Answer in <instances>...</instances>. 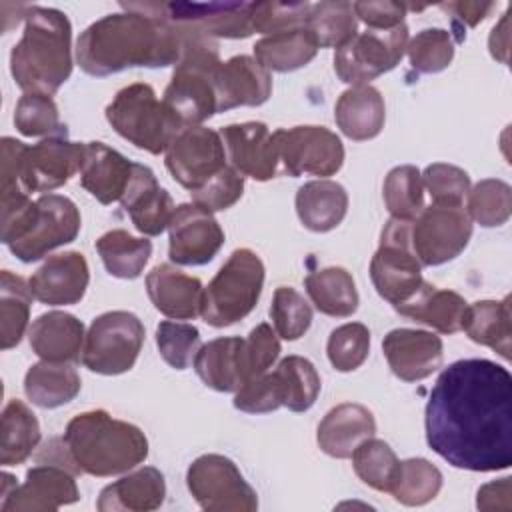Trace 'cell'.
Segmentation results:
<instances>
[{"label": "cell", "instance_id": "484cf974", "mask_svg": "<svg viewBox=\"0 0 512 512\" xmlns=\"http://www.w3.org/2000/svg\"><path fill=\"white\" fill-rule=\"evenodd\" d=\"M146 292L154 308L166 318L192 320L200 314L202 282L172 264H158L146 274Z\"/></svg>", "mask_w": 512, "mask_h": 512}, {"label": "cell", "instance_id": "d590c367", "mask_svg": "<svg viewBox=\"0 0 512 512\" xmlns=\"http://www.w3.org/2000/svg\"><path fill=\"white\" fill-rule=\"evenodd\" d=\"M306 294L316 310L332 318H348L358 310V290L352 274L342 266H326L304 278Z\"/></svg>", "mask_w": 512, "mask_h": 512}, {"label": "cell", "instance_id": "7bdbcfd3", "mask_svg": "<svg viewBox=\"0 0 512 512\" xmlns=\"http://www.w3.org/2000/svg\"><path fill=\"white\" fill-rule=\"evenodd\" d=\"M350 458H352L356 476L366 486L378 492H390L398 476L400 460L388 442L370 436L354 448Z\"/></svg>", "mask_w": 512, "mask_h": 512}, {"label": "cell", "instance_id": "c3c4849f", "mask_svg": "<svg viewBox=\"0 0 512 512\" xmlns=\"http://www.w3.org/2000/svg\"><path fill=\"white\" fill-rule=\"evenodd\" d=\"M406 54L410 66L420 74H436L450 66L454 58L452 34L444 28H424L408 40Z\"/></svg>", "mask_w": 512, "mask_h": 512}, {"label": "cell", "instance_id": "603a6c76", "mask_svg": "<svg viewBox=\"0 0 512 512\" xmlns=\"http://www.w3.org/2000/svg\"><path fill=\"white\" fill-rule=\"evenodd\" d=\"M214 92L216 112L238 106H260L272 94V78L252 56L238 54L220 62L216 68Z\"/></svg>", "mask_w": 512, "mask_h": 512}, {"label": "cell", "instance_id": "ffe728a7", "mask_svg": "<svg viewBox=\"0 0 512 512\" xmlns=\"http://www.w3.org/2000/svg\"><path fill=\"white\" fill-rule=\"evenodd\" d=\"M230 166L244 178L266 182L278 174V154L264 122H238L220 128Z\"/></svg>", "mask_w": 512, "mask_h": 512}, {"label": "cell", "instance_id": "836d02e7", "mask_svg": "<svg viewBox=\"0 0 512 512\" xmlns=\"http://www.w3.org/2000/svg\"><path fill=\"white\" fill-rule=\"evenodd\" d=\"M80 376L70 362H36L24 376L28 400L40 408H58L72 402L80 392Z\"/></svg>", "mask_w": 512, "mask_h": 512}, {"label": "cell", "instance_id": "ee69618b", "mask_svg": "<svg viewBox=\"0 0 512 512\" xmlns=\"http://www.w3.org/2000/svg\"><path fill=\"white\" fill-rule=\"evenodd\" d=\"M382 196L392 218L414 222V218L424 208V186L420 170L412 164L394 166L384 178Z\"/></svg>", "mask_w": 512, "mask_h": 512}, {"label": "cell", "instance_id": "74e56055", "mask_svg": "<svg viewBox=\"0 0 512 512\" xmlns=\"http://www.w3.org/2000/svg\"><path fill=\"white\" fill-rule=\"evenodd\" d=\"M40 442V424L36 414L18 398L10 400L2 410L0 424V464H22Z\"/></svg>", "mask_w": 512, "mask_h": 512}, {"label": "cell", "instance_id": "f6af8a7d", "mask_svg": "<svg viewBox=\"0 0 512 512\" xmlns=\"http://www.w3.org/2000/svg\"><path fill=\"white\" fill-rule=\"evenodd\" d=\"M440 488L442 472L432 462L426 458H408L400 462L390 494L404 506H424L438 496Z\"/></svg>", "mask_w": 512, "mask_h": 512}, {"label": "cell", "instance_id": "e0dca14e", "mask_svg": "<svg viewBox=\"0 0 512 512\" xmlns=\"http://www.w3.org/2000/svg\"><path fill=\"white\" fill-rule=\"evenodd\" d=\"M80 224V210L70 198L42 194L36 200V214L30 230L8 248L22 262H36L54 248L70 244L78 236Z\"/></svg>", "mask_w": 512, "mask_h": 512}, {"label": "cell", "instance_id": "6f0895ef", "mask_svg": "<svg viewBox=\"0 0 512 512\" xmlns=\"http://www.w3.org/2000/svg\"><path fill=\"white\" fill-rule=\"evenodd\" d=\"M282 406L280 386L274 372L246 380L234 394V408L246 414H266Z\"/></svg>", "mask_w": 512, "mask_h": 512}, {"label": "cell", "instance_id": "3957f363", "mask_svg": "<svg viewBox=\"0 0 512 512\" xmlns=\"http://www.w3.org/2000/svg\"><path fill=\"white\" fill-rule=\"evenodd\" d=\"M72 26L64 12L28 6L22 38L10 52V74L20 90L52 96L72 74Z\"/></svg>", "mask_w": 512, "mask_h": 512}, {"label": "cell", "instance_id": "d6986e66", "mask_svg": "<svg viewBox=\"0 0 512 512\" xmlns=\"http://www.w3.org/2000/svg\"><path fill=\"white\" fill-rule=\"evenodd\" d=\"M224 244V230L206 208L184 202L168 224V256L180 266L208 264Z\"/></svg>", "mask_w": 512, "mask_h": 512}, {"label": "cell", "instance_id": "7dc6e473", "mask_svg": "<svg viewBox=\"0 0 512 512\" xmlns=\"http://www.w3.org/2000/svg\"><path fill=\"white\" fill-rule=\"evenodd\" d=\"M14 126L24 136H58L66 134V126L60 124L58 106L48 94L26 92L20 96L14 108Z\"/></svg>", "mask_w": 512, "mask_h": 512}, {"label": "cell", "instance_id": "d6a6232c", "mask_svg": "<svg viewBox=\"0 0 512 512\" xmlns=\"http://www.w3.org/2000/svg\"><path fill=\"white\" fill-rule=\"evenodd\" d=\"M296 214L312 232L334 230L348 212V194L342 184L320 178L302 184L296 192Z\"/></svg>", "mask_w": 512, "mask_h": 512}, {"label": "cell", "instance_id": "83f0119b", "mask_svg": "<svg viewBox=\"0 0 512 512\" xmlns=\"http://www.w3.org/2000/svg\"><path fill=\"white\" fill-rule=\"evenodd\" d=\"M84 324L68 312L40 314L28 328L32 352L48 362H76L84 348Z\"/></svg>", "mask_w": 512, "mask_h": 512}, {"label": "cell", "instance_id": "bcb514c9", "mask_svg": "<svg viewBox=\"0 0 512 512\" xmlns=\"http://www.w3.org/2000/svg\"><path fill=\"white\" fill-rule=\"evenodd\" d=\"M466 212L472 222L484 228H496L508 222L512 214V188L504 180L484 178L470 186Z\"/></svg>", "mask_w": 512, "mask_h": 512}, {"label": "cell", "instance_id": "91938a15", "mask_svg": "<svg viewBox=\"0 0 512 512\" xmlns=\"http://www.w3.org/2000/svg\"><path fill=\"white\" fill-rule=\"evenodd\" d=\"M510 494H512V484L508 476L500 480H492L478 488L476 508L482 512H508L512 506Z\"/></svg>", "mask_w": 512, "mask_h": 512}, {"label": "cell", "instance_id": "4fadbf2b", "mask_svg": "<svg viewBox=\"0 0 512 512\" xmlns=\"http://www.w3.org/2000/svg\"><path fill=\"white\" fill-rule=\"evenodd\" d=\"M470 236L472 220L464 206H424L410 226L412 250L422 266L454 260L468 246Z\"/></svg>", "mask_w": 512, "mask_h": 512}, {"label": "cell", "instance_id": "6da1fadb", "mask_svg": "<svg viewBox=\"0 0 512 512\" xmlns=\"http://www.w3.org/2000/svg\"><path fill=\"white\" fill-rule=\"evenodd\" d=\"M428 446L454 468L506 470L512 464V376L508 368L466 358L444 368L424 410Z\"/></svg>", "mask_w": 512, "mask_h": 512}, {"label": "cell", "instance_id": "52a82bcc", "mask_svg": "<svg viewBox=\"0 0 512 512\" xmlns=\"http://www.w3.org/2000/svg\"><path fill=\"white\" fill-rule=\"evenodd\" d=\"M264 288V264L250 248L234 250L202 294L200 316L208 326L226 328L246 318Z\"/></svg>", "mask_w": 512, "mask_h": 512}, {"label": "cell", "instance_id": "f546056e", "mask_svg": "<svg viewBox=\"0 0 512 512\" xmlns=\"http://www.w3.org/2000/svg\"><path fill=\"white\" fill-rule=\"evenodd\" d=\"M334 120L350 140H372L382 132L386 122L384 96L370 84L350 86L334 106Z\"/></svg>", "mask_w": 512, "mask_h": 512}, {"label": "cell", "instance_id": "9f6ffc18", "mask_svg": "<svg viewBox=\"0 0 512 512\" xmlns=\"http://www.w3.org/2000/svg\"><path fill=\"white\" fill-rule=\"evenodd\" d=\"M190 194H192V202L206 208L208 212H222L234 206L242 198L244 176L232 166H226L212 180H208L204 186H200Z\"/></svg>", "mask_w": 512, "mask_h": 512}, {"label": "cell", "instance_id": "2e32d148", "mask_svg": "<svg viewBox=\"0 0 512 512\" xmlns=\"http://www.w3.org/2000/svg\"><path fill=\"white\" fill-rule=\"evenodd\" d=\"M152 10L180 30L216 38H248L252 30V2H150Z\"/></svg>", "mask_w": 512, "mask_h": 512}, {"label": "cell", "instance_id": "ac0fdd59", "mask_svg": "<svg viewBox=\"0 0 512 512\" xmlns=\"http://www.w3.org/2000/svg\"><path fill=\"white\" fill-rule=\"evenodd\" d=\"M82 154L84 144L70 142L66 134L48 136L38 144L24 146L18 180L26 192H52L80 172Z\"/></svg>", "mask_w": 512, "mask_h": 512}, {"label": "cell", "instance_id": "f5cc1de1", "mask_svg": "<svg viewBox=\"0 0 512 512\" xmlns=\"http://www.w3.org/2000/svg\"><path fill=\"white\" fill-rule=\"evenodd\" d=\"M422 186L430 194L432 204L464 206L470 190V176L454 164L434 162L422 172Z\"/></svg>", "mask_w": 512, "mask_h": 512}, {"label": "cell", "instance_id": "ba28073f", "mask_svg": "<svg viewBox=\"0 0 512 512\" xmlns=\"http://www.w3.org/2000/svg\"><path fill=\"white\" fill-rule=\"evenodd\" d=\"M142 344V320L128 310H110L92 320L80 360L90 372L116 376L136 364Z\"/></svg>", "mask_w": 512, "mask_h": 512}, {"label": "cell", "instance_id": "f35d334b", "mask_svg": "<svg viewBox=\"0 0 512 512\" xmlns=\"http://www.w3.org/2000/svg\"><path fill=\"white\" fill-rule=\"evenodd\" d=\"M96 252L110 276L134 280L142 274L152 256V242L148 238H136L126 230L116 228L104 232L96 240Z\"/></svg>", "mask_w": 512, "mask_h": 512}, {"label": "cell", "instance_id": "cb8c5ba5", "mask_svg": "<svg viewBox=\"0 0 512 512\" xmlns=\"http://www.w3.org/2000/svg\"><path fill=\"white\" fill-rule=\"evenodd\" d=\"M120 204L128 212L134 228L144 236L162 234L176 210L172 196L158 184L154 172L138 162H134L132 178Z\"/></svg>", "mask_w": 512, "mask_h": 512}, {"label": "cell", "instance_id": "7a4b0ae2", "mask_svg": "<svg viewBox=\"0 0 512 512\" xmlns=\"http://www.w3.org/2000/svg\"><path fill=\"white\" fill-rule=\"evenodd\" d=\"M124 12L108 14L92 22L76 42L78 66L96 78L126 68L176 66L184 46V34L150 2L120 4Z\"/></svg>", "mask_w": 512, "mask_h": 512}, {"label": "cell", "instance_id": "60d3db41", "mask_svg": "<svg viewBox=\"0 0 512 512\" xmlns=\"http://www.w3.org/2000/svg\"><path fill=\"white\" fill-rule=\"evenodd\" d=\"M282 396V406L292 412H306L314 406L322 382L314 364L304 356H286L272 370Z\"/></svg>", "mask_w": 512, "mask_h": 512}, {"label": "cell", "instance_id": "d4e9b609", "mask_svg": "<svg viewBox=\"0 0 512 512\" xmlns=\"http://www.w3.org/2000/svg\"><path fill=\"white\" fill-rule=\"evenodd\" d=\"M134 162L104 142H86L80 162V184L100 204L120 202L130 178Z\"/></svg>", "mask_w": 512, "mask_h": 512}, {"label": "cell", "instance_id": "8d00e7d4", "mask_svg": "<svg viewBox=\"0 0 512 512\" xmlns=\"http://www.w3.org/2000/svg\"><path fill=\"white\" fill-rule=\"evenodd\" d=\"M318 44L312 34L300 26L270 34L254 44V60L268 72H292L314 60Z\"/></svg>", "mask_w": 512, "mask_h": 512}, {"label": "cell", "instance_id": "44dd1931", "mask_svg": "<svg viewBox=\"0 0 512 512\" xmlns=\"http://www.w3.org/2000/svg\"><path fill=\"white\" fill-rule=\"evenodd\" d=\"M384 358L392 374L404 382H418L436 372L444 358L440 336L428 330L394 328L382 340Z\"/></svg>", "mask_w": 512, "mask_h": 512}, {"label": "cell", "instance_id": "7402d4cb", "mask_svg": "<svg viewBox=\"0 0 512 512\" xmlns=\"http://www.w3.org/2000/svg\"><path fill=\"white\" fill-rule=\"evenodd\" d=\"M90 270L82 252L50 256L28 280L32 296L46 306L78 304L88 288Z\"/></svg>", "mask_w": 512, "mask_h": 512}, {"label": "cell", "instance_id": "6125c7cd", "mask_svg": "<svg viewBox=\"0 0 512 512\" xmlns=\"http://www.w3.org/2000/svg\"><path fill=\"white\" fill-rule=\"evenodd\" d=\"M508 16L510 12L506 10L500 18V22L492 28L490 38H488V48L494 60L508 64V44H510V34H508Z\"/></svg>", "mask_w": 512, "mask_h": 512}, {"label": "cell", "instance_id": "30bf717a", "mask_svg": "<svg viewBox=\"0 0 512 512\" xmlns=\"http://www.w3.org/2000/svg\"><path fill=\"white\" fill-rule=\"evenodd\" d=\"M186 486L198 506L208 512H254L258 508L256 490L222 454L198 456L188 466Z\"/></svg>", "mask_w": 512, "mask_h": 512}, {"label": "cell", "instance_id": "b9f144b4", "mask_svg": "<svg viewBox=\"0 0 512 512\" xmlns=\"http://www.w3.org/2000/svg\"><path fill=\"white\" fill-rule=\"evenodd\" d=\"M358 18L350 2H316L310 6L304 28L312 34L318 48H340L358 34Z\"/></svg>", "mask_w": 512, "mask_h": 512}, {"label": "cell", "instance_id": "e575fe53", "mask_svg": "<svg viewBox=\"0 0 512 512\" xmlns=\"http://www.w3.org/2000/svg\"><path fill=\"white\" fill-rule=\"evenodd\" d=\"M510 318V296L502 300H478L468 304L462 330L472 342L488 346L504 360H510Z\"/></svg>", "mask_w": 512, "mask_h": 512}, {"label": "cell", "instance_id": "1f68e13d", "mask_svg": "<svg viewBox=\"0 0 512 512\" xmlns=\"http://www.w3.org/2000/svg\"><path fill=\"white\" fill-rule=\"evenodd\" d=\"M198 378L216 392H236L244 382L242 338L222 336L206 342L194 356Z\"/></svg>", "mask_w": 512, "mask_h": 512}, {"label": "cell", "instance_id": "680465c9", "mask_svg": "<svg viewBox=\"0 0 512 512\" xmlns=\"http://www.w3.org/2000/svg\"><path fill=\"white\" fill-rule=\"evenodd\" d=\"M352 10L358 20H362L370 30H392L404 24L408 4L402 2H354Z\"/></svg>", "mask_w": 512, "mask_h": 512}, {"label": "cell", "instance_id": "f1b7e54d", "mask_svg": "<svg viewBox=\"0 0 512 512\" xmlns=\"http://www.w3.org/2000/svg\"><path fill=\"white\" fill-rule=\"evenodd\" d=\"M166 482L158 468L142 466L102 488L96 508L100 512H150L162 506Z\"/></svg>", "mask_w": 512, "mask_h": 512}, {"label": "cell", "instance_id": "9a60e30c", "mask_svg": "<svg viewBox=\"0 0 512 512\" xmlns=\"http://www.w3.org/2000/svg\"><path fill=\"white\" fill-rule=\"evenodd\" d=\"M226 148L220 132L206 126L182 128L164 150V164L172 178L194 192L212 180L226 164Z\"/></svg>", "mask_w": 512, "mask_h": 512}, {"label": "cell", "instance_id": "94428289", "mask_svg": "<svg viewBox=\"0 0 512 512\" xmlns=\"http://www.w3.org/2000/svg\"><path fill=\"white\" fill-rule=\"evenodd\" d=\"M442 10H446L454 24H464V26H478L482 20L490 16V12L496 8L494 2H448L440 4Z\"/></svg>", "mask_w": 512, "mask_h": 512}, {"label": "cell", "instance_id": "8fae6325", "mask_svg": "<svg viewBox=\"0 0 512 512\" xmlns=\"http://www.w3.org/2000/svg\"><path fill=\"white\" fill-rule=\"evenodd\" d=\"M408 46V26L364 30L334 52V72L350 86H362L396 68Z\"/></svg>", "mask_w": 512, "mask_h": 512}, {"label": "cell", "instance_id": "11a10c76", "mask_svg": "<svg viewBox=\"0 0 512 512\" xmlns=\"http://www.w3.org/2000/svg\"><path fill=\"white\" fill-rule=\"evenodd\" d=\"M280 356V340L270 324L262 322L242 338V366L244 378L250 380L268 372V368Z\"/></svg>", "mask_w": 512, "mask_h": 512}, {"label": "cell", "instance_id": "816d5d0a", "mask_svg": "<svg viewBox=\"0 0 512 512\" xmlns=\"http://www.w3.org/2000/svg\"><path fill=\"white\" fill-rule=\"evenodd\" d=\"M156 346L168 366L174 370H186L200 348V332L188 322L162 320L156 326Z\"/></svg>", "mask_w": 512, "mask_h": 512}, {"label": "cell", "instance_id": "9c48e42d", "mask_svg": "<svg viewBox=\"0 0 512 512\" xmlns=\"http://www.w3.org/2000/svg\"><path fill=\"white\" fill-rule=\"evenodd\" d=\"M412 222L390 218L380 232V246L370 260V278L380 298L392 306L406 302L424 282L422 264L410 242Z\"/></svg>", "mask_w": 512, "mask_h": 512}, {"label": "cell", "instance_id": "5bb4252c", "mask_svg": "<svg viewBox=\"0 0 512 512\" xmlns=\"http://www.w3.org/2000/svg\"><path fill=\"white\" fill-rule=\"evenodd\" d=\"M0 496V512H54L78 502L80 492L68 466L48 462L32 466L22 484L4 472Z\"/></svg>", "mask_w": 512, "mask_h": 512}, {"label": "cell", "instance_id": "db71d44e", "mask_svg": "<svg viewBox=\"0 0 512 512\" xmlns=\"http://www.w3.org/2000/svg\"><path fill=\"white\" fill-rule=\"evenodd\" d=\"M310 2H252V30L264 36L300 28L310 12Z\"/></svg>", "mask_w": 512, "mask_h": 512}, {"label": "cell", "instance_id": "4316f807", "mask_svg": "<svg viewBox=\"0 0 512 512\" xmlns=\"http://www.w3.org/2000/svg\"><path fill=\"white\" fill-rule=\"evenodd\" d=\"M376 434L374 414L354 402H344L326 412L316 430L318 448L338 460L350 458L354 448Z\"/></svg>", "mask_w": 512, "mask_h": 512}, {"label": "cell", "instance_id": "ab89813d", "mask_svg": "<svg viewBox=\"0 0 512 512\" xmlns=\"http://www.w3.org/2000/svg\"><path fill=\"white\" fill-rule=\"evenodd\" d=\"M32 292L30 284L10 272H0V346L2 350H10L20 344L28 320H30V306H32Z\"/></svg>", "mask_w": 512, "mask_h": 512}, {"label": "cell", "instance_id": "8992f818", "mask_svg": "<svg viewBox=\"0 0 512 512\" xmlns=\"http://www.w3.org/2000/svg\"><path fill=\"white\" fill-rule=\"evenodd\" d=\"M108 124L124 140L150 154H162L184 128L176 114L158 100L154 88L134 82L116 92L104 110Z\"/></svg>", "mask_w": 512, "mask_h": 512}, {"label": "cell", "instance_id": "681fc988", "mask_svg": "<svg viewBox=\"0 0 512 512\" xmlns=\"http://www.w3.org/2000/svg\"><path fill=\"white\" fill-rule=\"evenodd\" d=\"M274 332L292 342L302 338L312 324V306L292 286H278L270 306Z\"/></svg>", "mask_w": 512, "mask_h": 512}, {"label": "cell", "instance_id": "5b68a950", "mask_svg": "<svg viewBox=\"0 0 512 512\" xmlns=\"http://www.w3.org/2000/svg\"><path fill=\"white\" fill-rule=\"evenodd\" d=\"M182 34V54L174 66L162 102L176 114L184 128L202 126L204 120L218 114L214 74L222 60L216 40L186 30H182Z\"/></svg>", "mask_w": 512, "mask_h": 512}, {"label": "cell", "instance_id": "f907efd6", "mask_svg": "<svg viewBox=\"0 0 512 512\" xmlns=\"http://www.w3.org/2000/svg\"><path fill=\"white\" fill-rule=\"evenodd\" d=\"M370 352V330L362 322L334 328L326 342V354L334 370L352 372L364 364Z\"/></svg>", "mask_w": 512, "mask_h": 512}, {"label": "cell", "instance_id": "4dcf8cb0", "mask_svg": "<svg viewBox=\"0 0 512 512\" xmlns=\"http://www.w3.org/2000/svg\"><path fill=\"white\" fill-rule=\"evenodd\" d=\"M468 302L454 290H440L426 280L420 288L394 310L406 318L434 328L440 334H454L462 330Z\"/></svg>", "mask_w": 512, "mask_h": 512}, {"label": "cell", "instance_id": "277c9868", "mask_svg": "<svg viewBox=\"0 0 512 512\" xmlns=\"http://www.w3.org/2000/svg\"><path fill=\"white\" fill-rule=\"evenodd\" d=\"M62 442L76 470L96 478L130 472L148 456L146 434L106 410L76 414L66 424Z\"/></svg>", "mask_w": 512, "mask_h": 512}, {"label": "cell", "instance_id": "7c38bea8", "mask_svg": "<svg viewBox=\"0 0 512 512\" xmlns=\"http://www.w3.org/2000/svg\"><path fill=\"white\" fill-rule=\"evenodd\" d=\"M282 170L298 178L302 174L334 176L344 164L342 140L326 126H294L272 132Z\"/></svg>", "mask_w": 512, "mask_h": 512}]
</instances>
